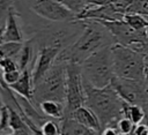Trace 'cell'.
I'll return each instance as SVG.
<instances>
[{"instance_id": "cell-19", "label": "cell", "mask_w": 148, "mask_h": 135, "mask_svg": "<svg viewBox=\"0 0 148 135\" xmlns=\"http://www.w3.org/2000/svg\"><path fill=\"white\" fill-rule=\"evenodd\" d=\"M123 115L127 117L134 125H138L145 120V111L140 105L124 103L123 106Z\"/></svg>"}, {"instance_id": "cell-7", "label": "cell", "mask_w": 148, "mask_h": 135, "mask_svg": "<svg viewBox=\"0 0 148 135\" xmlns=\"http://www.w3.org/2000/svg\"><path fill=\"white\" fill-rule=\"evenodd\" d=\"M111 87L117 91L123 100L130 104L140 105L145 111V120L148 125V88L142 80L124 78L114 76L111 80Z\"/></svg>"}, {"instance_id": "cell-33", "label": "cell", "mask_w": 148, "mask_h": 135, "mask_svg": "<svg viewBox=\"0 0 148 135\" xmlns=\"http://www.w3.org/2000/svg\"><path fill=\"white\" fill-rule=\"evenodd\" d=\"M88 7H94V6H101L104 5L108 0H84Z\"/></svg>"}, {"instance_id": "cell-20", "label": "cell", "mask_w": 148, "mask_h": 135, "mask_svg": "<svg viewBox=\"0 0 148 135\" xmlns=\"http://www.w3.org/2000/svg\"><path fill=\"white\" fill-rule=\"evenodd\" d=\"M22 44L23 42H3L0 45V59L12 58L16 60L22 48Z\"/></svg>"}, {"instance_id": "cell-25", "label": "cell", "mask_w": 148, "mask_h": 135, "mask_svg": "<svg viewBox=\"0 0 148 135\" xmlns=\"http://www.w3.org/2000/svg\"><path fill=\"white\" fill-rule=\"evenodd\" d=\"M15 0H0V28H5L6 20L10 7L14 6Z\"/></svg>"}, {"instance_id": "cell-22", "label": "cell", "mask_w": 148, "mask_h": 135, "mask_svg": "<svg viewBox=\"0 0 148 135\" xmlns=\"http://www.w3.org/2000/svg\"><path fill=\"white\" fill-rule=\"evenodd\" d=\"M40 130H42V134H44V135H58V134H61L60 121L58 119H56V121L51 120V119H47L40 125Z\"/></svg>"}, {"instance_id": "cell-35", "label": "cell", "mask_w": 148, "mask_h": 135, "mask_svg": "<svg viewBox=\"0 0 148 135\" xmlns=\"http://www.w3.org/2000/svg\"><path fill=\"white\" fill-rule=\"evenodd\" d=\"M143 81H145V83H146V85H147V88H148V65L146 66V68H145V73H143Z\"/></svg>"}, {"instance_id": "cell-24", "label": "cell", "mask_w": 148, "mask_h": 135, "mask_svg": "<svg viewBox=\"0 0 148 135\" xmlns=\"http://www.w3.org/2000/svg\"><path fill=\"white\" fill-rule=\"evenodd\" d=\"M116 128L118 129L119 134H132L133 128H134V123L127 118V117H121L117 123H116Z\"/></svg>"}, {"instance_id": "cell-9", "label": "cell", "mask_w": 148, "mask_h": 135, "mask_svg": "<svg viewBox=\"0 0 148 135\" xmlns=\"http://www.w3.org/2000/svg\"><path fill=\"white\" fill-rule=\"evenodd\" d=\"M103 25L108 28V30L113 36L116 43L125 45V46H133L135 44H141L147 42L146 29L145 30H136L132 28L128 23L124 20H114V21H104L97 20Z\"/></svg>"}, {"instance_id": "cell-12", "label": "cell", "mask_w": 148, "mask_h": 135, "mask_svg": "<svg viewBox=\"0 0 148 135\" xmlns=\"http://www.w3.org/2000/svg\"><path fill=\"white\" fill-rule=\"evenodd\" d=\"M17 17L18 13L15 10V7H10L3 28L5 42H23V33L17 23Z\"/></svg>"}, {"instance_id": "cell-3", "label": "cell", "mask_w": 148, "mask_h": 135, "mask_svg": "<svg viewBox=\"0 0 148 135\" xmlns=\"http://www.w3.org/2000/svg\"><path fill=\"white\" fill-rule=\"evenodd\" d=\"M111 46H105L94 52L80 63L83 78L97 88L109 85L111 80L116 76L113 70Z\"/></svg>"}, {"instance_id": "cell-23", "label": "cell", "mask_w": 148, "mask_h": 135, "mask_svg": "<svg viewBox=\"0 0 148 135\" xmlns=\"http://www.w3.org/2000/svg\"><path fill=\"white\" fill-rule=\"evenodd\" d=\"M57 1L62 6H65L67 9H69L71 12H73L75 15L81 13L83 9L88 7L84 0H57Z\"/></svg>"}, {"instance_id": "cell-26", "label": "cell", "mask_w": 148, "mask_h": 135, "mask_svg": "<svg viewBox=\"0 0 148 135\" xmlns=\"http://www.w3.org/2000/svg\"><path fill=\"white\" fill-rule=\"evenodd\" d=\"M127 13H138L148 16V0H136L127 9Z\"/></svg>"}, {"instance_id": "cell-2", "label": "cell", "mask_w": 148, "mask_h": 135, "mask_svg": "<svg viewBox=\"0 0 148 135\" xmlns=\"http://www.w3.org/2000/svg\"><path fill=\"white\" fill-rule=\"evenodd\" d=\"M83 88L86 93L84 105L96 114L102 130L105 127L116 126L117 121L123 117V106L125 100L121 99L111 84L97 88L83 78Z\"/></svg>"}, {"instance_id": "cell-18", "label": "cell", "mask_w": 148, "mask_h": 135, "mask_svg": "<svg viewBox=\"0 0 148 135\" xmlns=\"http://www.w3.org/2000/svg\"><path fill=\"white\" fill-rule=\"evenodd\" d=\"M38 105H39L40 111L49 118L60 120L65 114V103L62 102L46 99V100L40 102Z\"/></svg>"}, {"instance_id": "cell-8", "label": "cell", "mask_w": 148, "mask_h": 135, "mask_svg": "<svg viewBox=\"0 0 148 135\" xmlns=\"http://www.w3.org/2000/svg\"><path fill=\"white\" fill-rule=\"evenodd\" d=\"M86 93L80 63L66 62V102L65 114L69 115L74 110L84 105Z\"/></svg>"}, {"instance_id": "cell-34", "label": "cell", "mask_w": 148, "mask_h": 135, "mask_svg": "<svg viewBox=\"0 0 148 135\" xmlns=\"http://www.w3.org/2000/svg\"><path fill=\"white\" fill-rule=\"evenodd\" d=\"M10 87L8 84H6L5 80H3V70L0 67V89H9Z\"/></svg>"}, {"instance_id": "cell-5", "label": "cell", "mask_w": 148, "mask_h": 135, "mask_svg": "<svg viewBox=\"0 0 148 135\" xmlns=\"http://www.w3.org/2000/svg\"><path fill=\"white\" fill-rule=\"evenodd\" d=\"M83 31L82 20H72L65 22H54L44 28L32 37L35 44L40 46H53L60 50L71 45Z\"/></svg>"}, {"instance_id": "cell-1", "label": "cell", "mask_w": 148, "mask_h": 135, "mask_svg": "<svg viewBox=\"0 0 148 135\" xmlns=\"http://www.w3.org/2000/svg\"><path fill=\"white\" fill-rule=\"evenodd\" d=\"M82 22L83 31L81 35L75 42L59 52L56 61L81 63L94 52L116 43L111 32L99 21L86 18L82 20Z\"/></svg>"}, {"instance_id": "cell-14", "label": "cell", "mask_w": 148, "mask_h": 135, "mask_svg": "<svg viewBox=\"0 0 148 135\" xmlns=\"http://www.w3.org/2000/svg\"><path fill=\"white\" fill-rule=\"evenodd\" d=\"M9 87L15 93L23 96L32 102L34 100V82L31 76V68H27L22 70L18 80Z\"/></svg>"}, {"instance_id": "cell-29", "label": "cell", "mask_w": 148, "mask_h": 135, "mask_svg": "<svg viewBox=\"0 0 148 135\" xmlns=\"http://www.w3.org/2000/svg\"><path fill=\"white\" fill-rule=\"evenodd\" d=\"M21 75V70L20 69H13V70H7L3 72V80L6 82V84L12 85L13 83H15L18 77Z\"/></svg>"}, {"instance_id": "cell-11", "label": "cell", "mask_w": 148, "mask_h": 135, "mask_svg": "<svg viewBox=\"0 0 148 135\" xmlns=\"http://www.w3.org/2000/svg\"><path fill=\"white\" fill-rule=\"evenodd\" d=\"M61 50L53 46H40L38 47V54L31 68V76L34 85L45 75V73L56 62V59Z\"/></svg>"}, {"instance_id": "cell-13", "label": "cell", "mask_w": 148, "mask_h": 135, "mask_svg": "<svg viewBox=\"0 0 148 135\" xmlns=\"http://www.w3.org/2000/svg\"><path fill=\"white\" fill-rule=\"evenodd\" d=\"M69 115H72L73 118H75L79 122H81L83 126L88 127L89 129L94 130L96 134H102V127L99 123L98 118L96 117V114L86 105H82L80 107H77L76 110H74Z\"/></svg>"}, {"instance_id": "cell-16", "label": "cell", "mask_w": 148, "mask_h": 135, "mask_svg": "<svg viewBox=\"0 0 148 135\" xmlns=\"http://www.w3.org/2000/svg\"><path fill=\"white\" fill-rule=\"evenodd\" d=\"M34 51H35V42L32 38L23 42L22 44V48L18 53V57L16 59L18 69L22 72L27 68H30L32 63V59H34ZM32 68V66H31Z\"/></svg>"}, {"instance_id": "cell-15", "label": "cell", "mask_w": 148, "mask_h": 135, "mask_svg": "<svg viewBox=\"0 0 148 135\" xmlns=\"http://www.w3.org/2000/svg\"><path fill=\"white\" fill-rule=\"evenodd\" d=\"M59 121H60L61 134H67V135H72V134H76V135L96 134L94 130H91L88 127L83 126L81 122H79L72 115H64Z\"/></svg>"}, {"instance_id": "cell-4", "label": "cell", "mask_w": 148, "mask_h": 135, "mask_svg": "<svg viewBox=\"0 0 148 135\" xmlns=\"http://www.w3.org/2000/svg\"><path fill=\"white\" fill-rule=\"evenodd\" d=\"M53 99L66 102V62L56 61L45 75L34 85V104Z\"/></svg>"}, {"instance_id": "cell-27", "label": "cell", "mask_w": 148, "mask_h": 135, "mask_svg": "<svg viewBox=\"0 0 148 135\" xmlns=\"http://www.w3.org/2000/svg\"><path fill=\"white\" fill-rule=\"evenodd\" d=\"M136 0H108L106 2L111 3L118 12L123 13V14H126L127 13V9L135 2Z\"/></svg>"}, {"instance_id": "cell-17", "label": "cell", "mask_w": 148, "mask_h": 135, "mask_svg": "<svg viewBox=\"0 0 148 135\" xmlns=\"http://www.w3.org/2000/svg\"><path fill=\"white\" fill-rule=\"evenodd\" d=\"M8 105V104H7ZM9 106V129L12 130L13 134L20 135V134H34L32 130L30 129V127L27 125V122L24 121V119L22 118L21 113L14 108L13 106Z\"/></svg>"}, {"instance_id": "cell-36", "label": "cell", "mask_w": 148, "mask_h": 135, "mask_svg": "<svg viewBox=\"0 0 148 135\" xmlns=\"http://www.w3.org/2000/svg\"><path fill=\"white\" fill-rule=\"evenodd\" d=\"M5 42V38H3V28H0V45Z\"/></svg>"}, {"instance_id": "cell-30", "label": "cell", "mask_w": 148, "mask_h": 135, "mask_svg": "<svg viewBox=\"0 0 148 135\" xmlns=\"http://www.w3.org/2000/svg\"><path fill=\"white\" fill-rule=\"evenodd\" d=\"M0 67L2 68L3 72L13 70V69H18L16 60L12 59V58H1L0 59Z\"/></svg>"}, {"instance_id": "cell-10", "label": "cell", "mask_w": 148, "mask_h": 135, "mask_svg": "<svg viewBox=\"0 0 148 135\" xmlns=\"http://www.w3.org/2000/svg\"><path fill=\"white\" fill-rule=\"evenodd\" d=\"M28 7L38 16L51 22L75 20V14L57 0H27Z\"/></svg>"}, {"instance_id": "cell-6", "label": "cell", "mask_w": 148, "mask_h": 135, "mask_svg": "<svg viewBox=\"0 0 148 135\" xmlns=\"http://www.w3.org/2000/svg\"><path fill=\"white\" fill-rule=\"evenodd\" d=\"M114 75L124 78L142 80L147 66L143 54L131 47L118 43L111 46Z\"/></svg>"}, {"instance_id": "cell-37", "label": "cell", "mask_w": 148, "mask_h": 135, "mask_svg": "<svg viewBox=\"0 0 148 135\" xmlns=\"http://www.w3.org/2000/svg\"><path fill=\"white\" fill-rule=\"evenodd\" d=\"M147 18V22H148V16H146ZM146 35H147V42H148V23H147V27H146Z\"/></svg>"}, {"instance_id": "cell-28", "label": "cell", "mask_w": 148, "mask_h": 135, "mask_svg": "<svg viewBox=\"0 0 148 135\" xmlns=\"http://www.w3.org/2000/svg\"><path fill=\"white\" fill-rule=\"evenodd\" d=\"M9 106L6 104L0 108V132L9 128Z\"/></svg>"}, {"instance_id": "cell-38", "label": "cell", "mask_w": 148, "mask_h": 135, "mask_svg": "<svg viewBox=\"0 0 148 135\" xmlns=\"http://www.w3.org/2000/svg\"><path fill=\"white\" fill-rule=\"evenodd\" d=\"M5 104H3V100H2V98H1V95H0V108L3 106Z\"/></svg>"}, {"instance_id": "cell-31", "label": "cell", "mask_w": 148, "mask_h": 135, "mask_svg": "<svg viewBox=\"0 0 148 135\" xmlns=\"http://www.w3.org/2000/svg\"><path fill=\"white\" fill-rule=\"evenodd\" d=\"M132 134H136V135H146V134H148V125L145 123V122H140L138 125H134Z\"/></svg>"}, {"instance_id": "cell-21", "label": "cell", "mask_w": 148, "mask_h": 135, "mask_svg": "<svg viewBox=\"0 0 148 135\" xmlns=\"http://www.w3.org/2000/svg\"><path fill=\"white\" fill-rule=\"evenodd\" d=\"M123 20L136 30H145L147 27V23H148L146 16L138 14V13H126L124 15Z\"/></svg>"}, {"instance_id": "cell-32", "label": "cell", "mask_w": 148, "mask_h": 135, "mask_svg": "<svg viewBox=\"0 0 148 135\" xmlns=\"http://www.w3.org/2000/svg\"><path fill=\"white\" fill-rule=\"evenodd\" d=\"M131 47H133V48L140 51V52L143 54V57H145L146 63L148 65V42L141 43V44H135V45H133V46H131Z\"/></svg>"}]
</instances>
